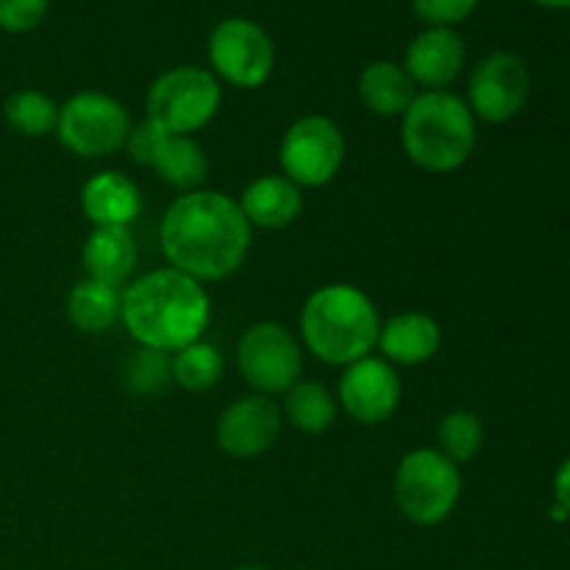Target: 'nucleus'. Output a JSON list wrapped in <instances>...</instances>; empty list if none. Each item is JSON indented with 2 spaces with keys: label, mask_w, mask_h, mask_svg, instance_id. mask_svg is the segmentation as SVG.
<instances>
[{
  "label": "nucleus",
  "mask_w": 570,
  "mask_h": 570,
  "mask_svg": "<svg viewBox=\"0 0 570 570\" xmlns=\"http://www.w3.org/2000/svg\"><path fill=\"white\" fill-rule=\"evenodd\" d=\"M159 243L173 271L195 282H220L243 267L250 223L232 195L195 189L167 206Z\"/></svg>",
  "instance_id": "obj_1"
},
{
  "label": "nucleus",
  "mask_w": 570,
  "mask_h": 570,
  "mask_svg": "<svg viewBox=\"0 0 570 570\" xmlns=\"http://www.w3.org/2000/svg\"><path fill=\"white\" fill-rule=\"evenodd\" d=\"M212 304L200 282L161 267L145 273L122 293L120 317L139 345L165 354L198 343L209 326Z\"/></svg>",
  "instance_id": "obj_2"
},
{
  "label": "nucleus",
  "mask_w": 570,
  "mask_h": 570,
  "mask_svg": "<svg viewBox=\"0 0 570 570\" xmlns=\"http://www.w3.org/2000/svg\"><path fill=\"white\" fill-rule=\"evenodd\" d=\"M379 312L373 301L351 284H326L301 309V337L306 348L328 365H354L371 356L379 343Z\"/></svg>",
  "instance_id": "obj_3"
},
{
  "label": "nucleus",
  "mask_w": 570,
  "mask_h": 570,
  "mask_svg": "<svg viewBox=\"0 0 570 570\" xmlns=\"http://www.w3.org/2000/svg\"><path fill=\"white\" fill-rule=\"evenodd\" d=\"M401 142L412 165L429 173H454L471 159L476 117L460 95L426 89L415 95L401 122Z\"/></svg>",
  "instance_id": "obj_4"
},
{
  "label": "nucleus",
  "mask_w": 570,
  "mask_h": 570,
  "mask_svg": "<svg viewBox=\"0 0 570 570\" xmlns=\"http://www.w3.org/2000/svg\"><path fill=\"white\" fill-rule=\"evenodd\" d=\"M220 100L223 92L215 72L181 65L161 72L150 83L145 109H148V120L161 131L193 137L195 131L209 126L212 117L220 109Z\"/></svg>",
  "instance_id": "obj_5"
},
{
  "label": "nucleus",
  "mask_w": 570,
  "mask_h": 570,
  "mask_svg": "<svg viewBox=\"0 0 570 570\" xmlns=\"http://www.w3.org/2000/svg\"><path fill=\"white\" fill-rule=\"evenodd\" d=\"M395 504L417 527H438L462 495L460 465L438 449H417L395 471Z\"/></svg>",
  "instance_id": "obj_6"
},
{
  "label": "nucleus",
  "mask_w": 570,
  "mask_h": 570,
  "mask_svg": "<svg viewBox=\"0 0 570 570\" xmlns=\"http://www.w3.org/2000/svg\"><path fill=\"white\" fill-rule=\"evenodd\" d=\"M131 120L117 98L106 92H78L59 109L56 137L70 154L100 159L126 148Z\"/></svg>",
  "instance_id": "obj_7"
},
{
  "label": "nucleus",
  "mask_w": 570,
  "mask_h": 570,
  "mask_svg": "<svg viewBox=\"0 0 570 570\" xmlns=\"http://www.w3.org/2000/svg\"><path fill=\"white\" fill-rule=\"evenodd\" d=\"M237 365L245 382L259 395L287 393L295 382H301L304 351L282 323H254L239 337Z\"/></svg>",
  "instance_id": "obj_8"
},
{
  "label": "nucleus",
  "mask_w": 570,
  "mask_h": 570,
  "mask_svg": "<svg viewBox=\"0 0 570 570\" xmlns=\"http://www.w3.org/2000/svg\"><path fill=\"white\" fill-rule=\"evenodd\" d=\"M209 65L217 78L239 89H256L271 78L276 48L262 26L245 17L217 22L209 37Z\"/></svg>",
  "instance_id": "obj_9"
},
{
  "label": "nucleus",
  "mask_w": 570,
  "mask_h": 570,
  "mask_svg": "<svg viewBox=\"0 0 570 570\" xmlns=\"http://www.w3.org/2000/svg\"><path fill=\"white\" fill-rule=\"evenodd\" d=\"M284 176L298 187H323L337 176L345 159V137L334 120L306 115L289 126L282 139Z\"/></svg>",
  "instance_id": "obj_10"
},
{
  "label": "nucleus",
  "mask_w": 570,
  "mask_h": 570,
  "mask_svg": "<svg viewBox=\"0 0 570 570\" xmlns=\"http://www.w3.org/2000/svg\"><path fill=\"white\" fill-rule=\"evenodd\" d=\"M529 78L527 61L510 50H495L482 59L468 81V100L473 117L488 122H507L527 106Z\"/></svg>",
  "instance_id": "obj_11"
},
{
  "label": "nucleus",
  "mask_w": 570,
  "mask_h": 570,
  "mask_svg": "<svg viewBox=\"0 0 570 570\" xmlns=\"http://www.w3.org/2000/svg\"><path fill=\"white\" fill-rule=\"evenodd\" d=\"M340 404L356 423H384L401 404V379L387 360L365 356L345 367L340 379Z\"/></svg>",
  "instance_id": "obj_12"
},
{
  "label": "nucleus",
  "mask_w": 570,
  "mask_h": 570,
  "mask_svg": "<svg viewBox=\"0 0 570 570\" xmlns=\"http://www.w3.org/2000/svg\"><path fill=\"white\" fill-rule=\"evenodd\" d=\"M282 432V410L267 395H245L234 401L217 421V445L228 456L250 460L276 443Z\"/></svg>",
  "instance_id": "obj_13"
},
{
  "label": "nucleus",
  "mask_w": 570,
  "mask_h": 570,
  "mask_svg": "<svg viewBox=\"0 0 570 570\" xmlns=\"http://www.w3.org/2000/svg\"><path fill=\"white\" fill-rule=\"evenodd\" d=\"M465 67V42L454 28L429 26L410 42L404 70L426 89H445L460 78Z\"/></svg>",
  "instance_id": "obj_14"
},
{
  "label": "nucleus",
  "mask_w": 570,
  "mask_h": 570,
  "mask_svg": "<svg viewBox=\"0 0 570 570\" xmlns=\"http://www.w3.org/2000/svg\"><path fill=\"white\" fill-rule=\"evenodd\" d=\"M83 215L92 226H122L128 228L142 212V195L137 184L117 170H104L89 178L81 189Z\"/></svg>",
  "instance_id": "obj_15"
},
{
  "label": "nucleus",
  "mask_w": 570,
  "mask_h": 570,
  "mask_svg": "<svg viewBox=\"0 0 570 570\" xmlns=\"http://www.w3.org/2000/svg\"><path fill=\"white\" fill-rule=\"evenodd\" d=\"M237 204L245 220L259 228H287L304 209L301 187L287 176H259L245 187Z\"/></svg>",
  "instance_id": "obj_16"
},
{
  "label": "nucleus",
  "mask_w": 570,
  "mask_h": 570,
  "mask_svg": "<svg viewBox=\"0 0 570 570\" xmlns=\"http://www.w3.org/2000/svg\"><path fill=\"white\" fill-rule=\"evenodd\" d=\"M443 334L426 312H401L379 332V348L395 365H423L438 354Z\"/></svg>",
  "instance_id": "obj_17"
},
{
  "label": "nucleus",
  "mask_w": 570,
  "mask_h": 570,
  "mask_svg": "<svg viewBox=\"0 0 570 570\" xmlns=\"http://www.w3.org/2000/svg\"><path fill=\"white\" fill-rule=\"evenodd\" d=\"M83 267L89 278L120 287L137 267V243L122 226H98L83 243Z\"/></svg>",
  "instance_id": "obj_18"
},
{
  "label": "nucleus",
  "mask_w": 570,
  "mask_h": 570,
  "mask_svg": "<svg viewBox=\"0 0 570 570\" xmlns=\"http://www.w3.org/2000/svg\"><path fill=\"white\" fill-rule=\"evenodd\" d=\"M415 95V81L395 61H373L360 76L362 104L382 117L404 115Z\"/></svg>",
  "instance_id": "obj_19"
},
{
  "label": "nucleus",
  "mask_w": 570,
  "mask_h": 570,
  "mask_svg": "<svg viewBox=\"0 0 570 570\" xmlns=\"http://www.w3.org/2000/svg\"><path fill=\"white\" fill-rule=\"evenodd\" d=\"M159 178L181 193H195L209 178V159L204 148L193 137L181 134H165L154 161H150Z\"/></svg>",
  "instance_id": "obj_20"
},
{
  "label": "nucleus",
  "mask_w": 570,
  "mask_h": 570,
  "mask_svg": "<svg viewBox=\"0 0 570 570\" xmlns=\"http://www.w3.org/2000/svg\"><path fill=\"white\" fill-rule=\"evenodd\" d=\"M120 306L122 295L117 293V287L87 278L72 287L70 298H67V317L78 332L100 334L115 326L120 317Z\"/></svg>",
  "instance_id": "obj_21"
},
{
  "label": "nucleus",
  "mask_w": 570,
  "mask_h": 570,
  "mask_svg": "<svg viewBox=\"0 0 570 570\" xmlns=\"http://www.w3.org/2000/svg\"><path fill=\"white\" fill-rule=\"evenodd\" d=\"M284 415L301 432L321 434L337 417V401L321 382H295L284 399Z\"/></svg>",
  "instance_id": "obj_22"
},
{
  "label": "nucleus",
  "mask_w": 570,
  "mask_h": 570,
  "mask_svg": "<svg viewBox=\"0 0 570 570\" xmlns=\"http://www.w3.org/2000/svg\"><path fill=\"white\" fill-rule=\"evenodd\" d=\"M3 117L9 122V128L20 137H45V134L56 131V122H59V106L53 104V98L39 89H17L14 95H9L3 106Z\"/></svg>",
  "instance_id": "obj_23"
},
{
  "label": "nucleus",
  "mask_w": 570,
  "mask_h": 570,
  "mask_svg": "<svg viewBox=\"0 0 570 570\" xmlns=\"http://www.w3.org/2000/svg\"><path fill=\"white\" fill-rule=\"evenodd\" d=\"M173 379L170 354L159 348L139 345L122 362V387L131 395H156Z\"/></svg>",
  "instance_id": "obj_24"
},
{
  "label": "nucleus",
  "mask_w": 570,
  "mask_h": 570,
  "mask_svg": "<svg viewBox=\"0 0 570 570\" xmlns=\"http://www.w3.org/2000/svg\"><path fill=\"white\" fill-rule=\"evenodd\" d=\"M223 376L220 351L209 343H193L173 356V379L189 393H206Z\"/></svg>",
  "instance_id": "obj_25"
},
{
  "label": "nucleus",
  "mask_w": 570,
  "mask_h": 570,
  "mask_svg": "<svg viewBox=\"0 0 570 570\" xmlns=\"http://www.w3.org/2000/svg\"><path fill=\"white\" fill-rule=\"evenodd\" d=\"M438 440H440L438 451L443 456H449L454 465L471 462L473 456L482 451V443H484L482 421H479L473 412H465V410L449 412V415L440 421Z\"/></svg>",
  "instance_id": "obj_26"
},
{
  "label": "nucleus",
  "mask_w": 570,
  "mask_h": 570,
  "mask_svg": "<svg viewBox=\"0 0 570 570\" xmlns=\"http://www.w3.org/2000/svg\"><path fill=\"white\" fill-rule=\"evenodd\" d=\"M50 0H0V31H33L48 14Z\"/></svg>",
  "instance_id": "obj_27"
},
{
  "label": "nucleus",
  "mask_w": 570,
  "mask_h": 570,
  "mask_svg": "<svg viewBox=\"0 0 570 570\" xmlns=\"http://www.w3.org/2000/svg\"><path fill=\"white\" fill-rule=\"evenodd\" d=\"M476 6L479 0H412V11L423 22L438 28H451L456 22L468 20Z\"/></svg>",
  "instance_id": "obj_28"
},
{
  "label": "nucleus",
  "mask_w": 570,
  "mask_h": 570,
  "mask_svg": "<svg viewBox=\"0 0 570 570\" xmlns=\"http://www.w3.org/2000/svg\"><path fill=\"white\" fill-rule=\"evenodd\" d=\"M165 134L167 131H161V128L154 126L150 120L134 126L131 131H128V139H126V148H128V154H131V159L139 161V165L150 167V161H154L161 139H165Z\"/></svg>",
  "instance_id": "obj_29"
},
{
  "label": "nucleus",
  "mask_w": 570,
  "mask_h": 570,
  "mask_svg": "<svg viewBox=\"0 0 570 570\" xmlns=\"http://www.w3.org/2000/svg\"><path fill=\"white\" fill-rule=\"evenodd\" d=\"M554 495H557V507L566 510L570 515V460H566L560 465L554 476Z\"/></svg>",
  "instance_id": "obj_30"
},
{
  "label": "nucleus",
  "mask_w": 570,
  "mask_h": 570,
  "mask_svg": "<svg viewBox=\"0 0 570 570\" xmlns=\"http://www.w3.org/2000/svg\"><path fill=\"white\" fill-rule=\"evenodd\" d=\"M534 3L546 6V9H570V0H534Z\"/></svg>",
  "instance_id": "obj_31"
},
{
  "label": "nucleus",
  "mask_w": 570,
  "mask_h": 570,
  "mask_svg": "<svg viewBox=\"0 0 570 570\" xmlns=\"http://www.w3.org/2000/svg\"><path fill=\"white\" fill-rule=\"evenodd\" d=\"M237 570H265V568H254V566H248V568H237Z\"/></svg>",
  "instance_id": "obj_32"
}]
</instances>
